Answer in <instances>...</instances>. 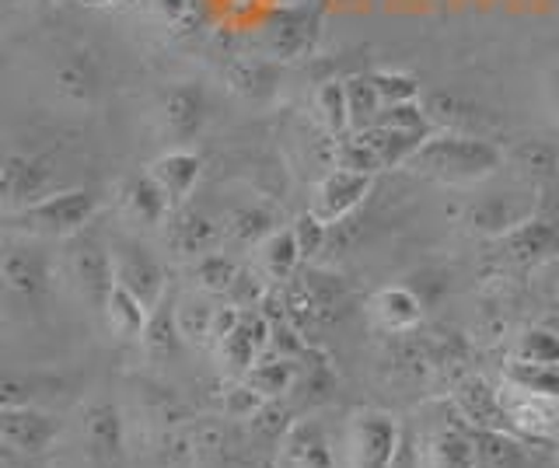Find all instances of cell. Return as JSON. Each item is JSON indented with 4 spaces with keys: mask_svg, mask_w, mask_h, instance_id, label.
<instances>
[{
    "mask_svg": "<svg viewBox=\"0 0 559 468\" xmlns=\"http://www.w3.org/2000/svg\"><path fill=\"white\" fill-rule=\"evenodd\" d=\"M371 77L378 84L384 106H409V101H419V84L413 77H406V74H389V71L371 74Z\"/></svg>",
    "mask_w": 559,
    "mask_h": 468,
    "instance_id": "cell-35",
    "label": "cell"
},
{
    "mask_svg": "<svg viewBox=\"0 0 559 468\" xmlns=\"http://www.w3.org/2000/svg\"><path fill=\"white\" fill-rule=\"evenodd\" d=\"M78 444L84 468H127V423L112 403H92L81 409Z\"/></svg>",
    "mask_w": 559,
    "mask_h": 468,
    "instance_id": "cell-4",
    "label": "cell"
},
{
    "mask_svg": "<svg viewBox=\"0 0 559 468\" xmlns=\"http://www.w3.org/2000/svg\"><path fill=\"white\" fill-rule=\"evenodd\" d=\"M314 32H319V22L308 8H287L270 25H262V46L273 60H294L311 46Z\"/></svg>",
    "mask_w": 559,
    "mask_h": 468,
    "instance_id": "cell-14",
    "label": "cell"
},
{
    "mask_svg": "<svg viewBox=\"0 0 559 468\" xmlns=\"http://www.w3.org/2000/svg\"><path fill=\"white\" fill-rule=\"evenodd\" d=\"M238 273L241 269H238L235 259H227L224 252H210V255L197 259V266H192V280H197L200 293L217 298V293H231Z\"/></svg>",
    "mask_w": 559,
    "mask_h": 468,
    "instance_id": "cell-29",
    "label": "cell"
},
{
    "mask_svg": "<svg viewBox=\"0 0 559 468\" xmlns=\"http://www.w3.org/2000/svg\"><path fill=\"white\" fill-rule=\"evenodd\" d=\"M503 255L518 266H538L549 263V259L559 252V228L552 220H524L521 228H514L511 235L500 238Z\"/></svg>",
    "mask_w": 559,
    "mask_h": 468,
    "instance_id": "cell-16",
    "label": "cell"
},
{
    "mask_svg": "<svg viewBox=\"0 0 559 468\" xmlns=\"http://www.w3.org/2000/svg\"><path fill=\"white\" fill-rule=\"evenodd\" d=\"M245 381L262 395V398H270V403H276L280 395H287L294 388V381H297V368H294V360L287 353H262L249 374H245Z\"/></svg>",
    "mask_w": 559,
    "mask_h": 468,
    "instance_id": "cell-24",
    "label": "cell"
},
{
    "mask_svg": "<svg viewBox=\"0 0 559 468\" xmlns=\"http://www.w3.org/2000/svg\"><path fill=\"white\" fill-rule=\"evenodd\" d=\"M266 403H270V398H262L245 377L238 381L235 388H227V392H224V412L231 416V420H252V416H255L262 406H266Z\"/></svg>",
    "mask_w": 559,
    "mask_h": 468,
    "instance_id": "cell-33",
    "label": "cell"
},
{
    "mask_svg": "<svg viewBox=\"0 0 559 468\" xmlns=\"http://www.w3.org/2000/svg\"><path fill=\"white\" fill-rule=\"evenodd\" d=\"M371 185H374V176H364V171H349V168L332 165L322 176V182L314 185L311 214H319L325 224H340L367 200Z\"/></svg>",
    "mask_w": 559,
    "mask_h": 468,
    "instance_id": "cell-7",
    "label": "cell"
},
{
    "mask_svg": "<svg viewBox=\"0 0 559 468\" xmlns=\"http://www.w3.org/2000/svg\"><path fill=\"white\" fill-rule=\"evenodd\" d=\"M116 206H119L122 220L136 224V228H162V224L171 217V203L151 179V171L147 176L122 179L116 189Z\"/></svg>",
    "mask_w": 559,
    "mask_h": 468,
    "instance_id": "cell-12",
    "label": "cell"
},
{
    "mask_svg": "<svg viewBox=\"0 0 559 468\" xmlns=\"http://www.w3.org/2000/svg\"><path fill=\"white\" fill-rule=\"evenodd\" d=\"M314 119L322 123L329 136L349 133V98H346V81H325L311 95Z\"/></svg>",
    "mask_w": 559,
    "mask_h": 468,
    "instance_id": "cell-25",
    "label": "cell"
},
{
    "mask_svg": "<svg viewBox=\"0 0 559 468\" xmlns=\"http://www.w3.org/2000/svg\"><path fill=\"white\" fill-rule=\"evenodd\" d=\"M165 241L175 255L203 259L221 249L224 224H217L214 217H206L200 211H189V206H179V211H171V217L165 220Z\"/></svg>",
    "mask_w": 559,
    "mask_h": 468,
    "instance_id": "cell-11",
    "label": "cell"
},
{
    "mask_svg": "<svg viewBox=\"0 0 559 468\" xmlns=\"http://www.w3.org/2000/svg\"><path fill=\"white\" fill-rule=\"evenodd\" d=\"M112 266H116V284H122L130 293H136L151 311H157L165 298V269L162 263L136 245H119L112 249Z\"/></svg>",
    "mask_w": 559,
    "mask_h": 468,
    "instance_id": "cell-10",
    "label": "cell"
},
{
    "mask_svg": "<svg viewBox=\"0 0 559 468\" xmlns=\"http://www.w3.org/2000/svg\"><path fill=\"white\" fill-rule=\"evenodd\" d=\"M0 189H4V206L8 214L22 211V206L39 203L52 193V176L43 161L28 158V154H8L4 158V176H0Z\"/></svg>",
    "mask_w": 559,
    "mask_h": 468,
    "instance_id": "cell-13",
    "label": "cell"
},
{
    "mask_svg": "<svg viewBox=\"0 0 559 468\" xmlns=\"http://www.w3.org/2000/svg\"><path fill=\"white\" fill-rule=\"evenodd\" d=\"M367 311L378 328L384 333H413V328L424 322V301L416 298L409 287H381L371 301H367Z\"/></svg>",
    "mask_w": 559,
    "mask_h": 468,
    "instance_id": "cell-18",
    "label": "cell"
},
{
    "mask_svg": "<svg viewBox=\"0 0 559 468\" xmlns=\"http://www.w3.org/2000/svg\"><path fill=\"white\" fill-rule=\"evenodd\" d=\"M532 211H535V203L528 200V189H524V193H489L468 203L465 220L472 231L500 241L503 235L521 228L524 220H532Z\"/></svg>",
    "mask_w": 559,
    "mask_h": 468,
    "instance_id": "cell-9",
    "label": "cell"
},
{
    "mask_svg": "<svg viewBox=\"0 0 559 468\" xmlns=\"http://www.w3.org/2000/svg\"><path fill=\"white\" fill-rule=\"evenodd\" d=\"M349 468H392L399 455V427L389 412L364 409L346 427Z\"/></svg>",
    "mask_w": 559,
    "mask_h": 468,
    "instance_id": "cell-5",
    "label": "cell"
},
{
    "mask_svg": "<svg viewBox=\"0 0 559 468\" xmlns=\"http://www.w3.org/2000/svg\"><path fill=\"white\" fill-rule=\"evenodd\" d=\"M552 109H556V116H559V84H552Z\"/></svg>",
    "mask_w": 559,
    "mask_h": 468,
    "instance_id": "cell-36",
    "label": "cell"
},
{
    "mask_svg": "<svg viewBox=\"0 0 559 468\" xmlns=\"http://www.w3.org/2000/svg\"><path fill=\"white\" fill-rule=\"evenodd\" d=\"M200 127H203V98L189 88H175L165 101V133L182 144Z\"/></svg>",
    "mask_w": 559,
    "mask_h": 468,
    "instance_id": "cell-26",
    "label": "cell"
},
{
    "mask_svg": "<svg viewBox=\"0 0 559 468\" xmlns=\"http://www.w3.org/2000/svg\"><path fill=\"white\" fill-rule=\"evenodd\" d=\"M507 161H511V165L521 171V179L528 182V185H535V182H542V179H549L552 171H556V154H552L549 147H542V144H524V147H518Z\"/></svg>",
    "mask_w": 559,
    "mask_h": 468,
    "instance_id": "cell-31",
    "label": "cell"
},
{
    "mask_svg": "<svg viewBox=\"0 0 559 468\" xmlns=\"http://www.w3.org/2000/svg\"><path fill=\"white\" fill-rule=\"evenodd\" d=\"M214 315L217 308L206 301V293H189V298L179 301L175 308V325H179V336L189 343H210V333H214Z\"/></svg>",
    "mask_w": 559,
    "mask_h": 468,
    "instance_id": "cell-30",
    "label": "cell"
},
{
    "mask_svg": "<svg viewBox=\"0 0 559 468\" xmlns=\"http://www.w3.org/2000/svg\"><path fill=\"white\" fill-rule=\"evenodd\" d=\"M87 4H112V0H87Z\"/></svg>",
    "mask_w": 559,
    "mask_h": 468,
    "instance_id": "cell-37",
    "label": "cell"
},
{
    "mask_svg": "<svg viewBox=\"0 0 559 468\" xmlns=\"http://www.w3.org/2000/svg\"><path fill=\"white\" fill-rule=\"evenodd\" d=\"M270 346H273V322L262 311L241 308L235 328L217 343V357L227 363V371L245 377L262 353H270Z\"/></svg>",
    "mask_w": 559,
    "mask_h": 468,
    "instance_id": "cell-8",
    "label": "cell"
},
{
    "mask_svg": "<svg viewBox=\"0 0 559 468\" xmlns=\"http://www.w3.org/2000/svg\"><path fill=\"white\" fill-rule=\"evenodd\" d=\"M147 171H151V179L157 182V189L168 196L171 211H179V206H186V200L192 196V189H197V182H200L203 161L192 151L179 147V151L162 154V158H157Z\"/></svg>",
    "mask_w": 559,
    "mask_h": 468,
    "instance_id": "cell-17",
    "label": "cell"
},
{
    "mask_svg": "<svg viewBox=\"0 0 559 468\" xmlns=\"http://www.w3.org/2000/svg\"><path fill=\"white\" fill-rule=\"evenodd\" d=\"M224 238L238 241V245H259L276 231V217L266 206H238L224 220Z\"/></svg>",
    "mask_w": 559,
    "mask_h": 468,
    "instance_id": "cell-27",
    "label": "cell"
},
{
    "mask_svg": "<svg viewBox=\"0 0 559 468\" xmlns=\"http://www.w3.org/2000/svg\"><path fill=\"white\" fill-rule=\"evenodd\" d=\"M102 315H105V322H109V328L119 339H144L154 311L140 301L136 293H130L122 284H116L112 293H109V301H105V308H102Z\"/></svg>",
    "mask_w": 559,
    "mask_h": 468,
    "instance_id": "cell-21",
    "label": "cell"
},
{
    "mask_svg": "<svg viewBox=\"0 0 559 468\" xmlns=\"http://www.w3.org/2000/svg\"><path fill=\"white\" fill-rule=\"evenodd\" d=\"M427 468H476L479 444L465 430H441L424 447Z\"/></svg>",
    "mask_w": 559,
    "mask_h": 468,
    "instance_id": "cell-23",
    "label": "cell"
},
{
    "mask_svg": "<svg viewBox=\"0 0 559 468\" xmlns=\"http://www.w3.org/2000/svg\"><path fill=\"white\" fill-rule=\"evenodd\" d=\"M503 165H507V154L493 141H483L476 133L448 130V133L427 136V144L413 154L406 168L416 171L419 179L472 189L493 179Z\"/></svg>",
    "mask_w": 559,
    "mask_h": 468,
    "instance_id": "cell-1",
    "label": "cell"
},
{
    "mask_svg": "<svg viewBox=\"0 0 559 468\" xmlns=\"http://www.w3.org/2000/svg\"><path fill=\"white\" fill-rule=\"evenodd\" d=\"M60 437V420L49 412H39L35 406H8L0 412V441L8 455L17 458H39Z\"/></svg>",
    "mask_w": 559,
    "mask_h": 468,
    "instance_id": "cell-6",
    "label": "cell"
},
{
    "mask_svg": "<svg viewBox=\"0 0 559 468\" xmlns=\"http://www.w3.org/2000/svg\"><path fill=\"white\" fill-rule=\"evenodd\" d=\"M280 465L284 468H332V444L319 420L294 423L280 441Z\"/></svg>",
    "mask_w": 559,
    "mask_h": 468,
    "instance_id": "cell-15",
    "label": "cell"
},
{
    "mask_svg": "<svg viewBox=\"0 0 559 468\" xmlns=\"http://www.w3.org/2000/svg\"><path fill=\"white\" fill-rule=\"evenodd\" d=\"M0 273H4V287L8 290L22 293V298H35V293H39L46 287V280H49V263L28 245H11L4 252Z\"/></svg>",
    "mask_w": 559,
    "mask_h": 468,
    "instance_id": "cell-20",
    "label": "cell"
},
{
    "mask_svg": "<svg viewBox=\"0 0 559 468\" xmlns=\"http://www.w3.org/2000/svg\"><path fill=\"white\" fill-rule=\"evenodd\" d=\"M301 263H305V255H301V245H297L294 228H276L266 241L255 245V269L266 276V284H276V287L290 284Z\"/></svg>",
    "mask_w": 559,
    "mask_h": 468,
    "instance_id": "cell-19",
    "label": "cell"
},
{
    "mask_svg": "<svg viewBox=\"0 0 559 468\" xmlns=\"http://www.w3.org/2000/svg\"><path fill=\"white\" fill-rule=\"evenodd\" d=\"M294 235H297V245H301V255L305 259H314L322 249H325V238H329V224L319 217V214H301L297 224H290Z\"/></svg>",
    "mask_w": 559,
    "mask_h": 468,
    "instance_id": "cell-34",
    "label": "cell"
},
{
    "mask_svg": "<svg viewBox=\"0 0 559 468\" xmlns=\"http://www.w3.org/2000/svg\"><path fill=\"white\" fill-rule=\"evenodd\" d=\"M518 360L559 368V333L556 328H532V333H524L518 346Z\"/></svg>",
    "mask_w": 559,
    "mask_h": 468,
    "instance_id": "cell-32",
    "label": "cell"
},
{
    "mask_svg": "<svg viewBox=\"0 0 559 468\" xmlns=\"http://www.w3.org/2000/svg\"><path fill=\"white\" fill-rule=\"evenodd\" d=\"M63 276L67 284L78 290V298L87 301L95 311L105 308L109 293L116 287V266H112V252L102 245V241L74 235L67 238L63 249Z\"/></svg>",
    "mask_w": 559,
    "mask_h": 468,
    "instance_id": "cell-3",
    "label": "cell"
},
{
    "mask_svg": "<svg viewBox=\"0 0 559 468\" xmlns=\"http://www.w3.org/2000/svg\"><path fill=\"white\" fill-rule=\"evenodd\" d=\"M346 98H349V130H367L378 123V116L384 112V98L378 92V84L371 74H357L346 81Z\"/></svg>",
    "mask_w": 559,
    "mask_h": 468,
    "instance_id": "cell-28",
    "label": "cell"
},
{
    "mask_svg": "<svg viewBox=\"0 0 559 468\" xmlns=\"http://www.w3.org/2000/svg\"><path fill=\"white\" fill-rule=\"evenodd\" d=\"M95 211H98L95 193H87V189H63V193H49L39 203L8 214V224L22 235L67 241L87 228V220L95 217Z\"/></svg>",
    "mask_w": 559,
    "mask_h": 468,
    "instance_id": "cell-2",
    "label": "cell"
},
{
    "mask_svg": "<svg viewBox=\"0 0 559 468\" xmlns=\"http://www.w3.org/2000/svg\"><path fill=\"white\" fill-rule=\"evenodd\" d=\"M459 406L479 430H503L511 423L503 409V395L479 377H468L465 385H459Z\"/></svg>",
    "mask_w": 559,
    "mask_h": 468,
    "instance_id": "cell-22",
    "label": "cell"
}]
</instances>
